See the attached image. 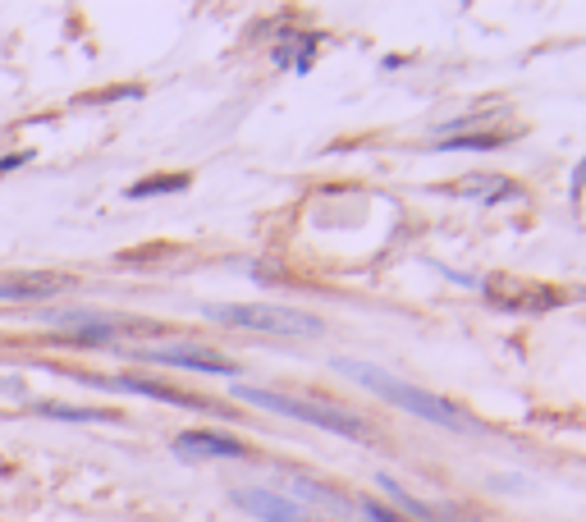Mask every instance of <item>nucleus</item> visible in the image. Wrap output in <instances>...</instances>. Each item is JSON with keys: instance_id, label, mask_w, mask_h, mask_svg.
Instances as JSON below:
<instances>
[{"instance_id": "nucleus-8", "label": "nucleus", "mask_w": 586, "mask_h": 522, "mask_svg": "<svg viewBox=\"0 0 586 522\" xmlns=\"http://www.w3.org/2000/svg\"><path fill=\"white\" fill-rule=\"evenodd\" d=\"M234 504H239L243 513H252V518H261V522H307L303 504L284 500V495H275V490H234Z\"/></svg>"}, {"instance_id": "nucleus-15", "label": "nucleus", "mask_w": 586, "mask_h": 522, "mask_svg": "<svg viewBox=\"0 0 586 522\" xmlns=\"http://www.w3.org/2000/svg\"><path fill=\"white\" fill-rule=\"evenodd\" d=\"M362 518L367 522H403V518H394V513H385L380 504H371V500H362Z\"/></svg>"}, {"instance_id": "nucleus-13", "label": "nucleus", "mask_w": 586, "mask_h": 522, "mask_svg": "<svg viewBox=\"0 0 586 522\" xmlns=\"http://www.w3.org/2000/svg\"><path fill=\"white\" fill-rule=\"evenodd\" d=\"M37 413L55 422H115V413L106 408H74V403H37Z\"/></svg>"}, {"instance_id": "nucleus-14", "label": "nucleus", "mask_w": 586, "mask_h": 522, "mask_svg": "<svg viewBox=\"0 0 586 522\" xmlns=\"http://www.w3.org/2000/svg\"><path fill=\"white\" fill-rule=\"evenodd\" d=\"M380 486L390 490V495H394V504H399V509H408V513H413V518H417V522H435V513L426 509L422 500H413V495H408V490H403V486H399V481H394V477H380Z\"/></svg>"}, {"instance_id": "nucleus-2", "label": "nucleus", "mask_w": 586, "mask_h": 522, "mask_svg": "<svg viewBox=\"0 0 586 522\" xmlns=\"http://www.w3.org/2000/svg\"><path fill=\"white\" fill-rule=\"evenodd\" d=\"M234 399L252 403V408H266V413H280V417H293V422H307L316 431H330V435H344V440H367V422L358 413H348L339 403H326V399H293V394H275V390H234Z\"/></svg>"}, {"instance_id": "nucleus-6", "label": "nucleus", "mask_w": 586, "mask_h": 522, "mask_svg": "<svg viewBox=\"0 0 586 522\" xmlns=\"http://www.w3.org/2000/svg\"><path fill=\"white\" fill-rule=\"evenodd\" d=\"M133 362H156V367H184V371H207V376H239V362L220 358L211 348H133Z\"/></svg>"}, {"instance_id": "nucleus-10", "label": "nucleus", "mask_w": 586, "mask_h": 522, "mask_svg": "<svg viewBox=\"0 0 586 522\" xmlns=\"http://www.w3.org/2000/svg\"><path fill=\"white\" fill-rule=\"evenodd\" d=\"M65 275H0V298L5 303H23V298H51L65 294Z\"/></svg>"}, {"instance_id": "nucleus-9", "label": "nucleus", "mask_w": 586, "mask_h": 522, "mask_svg": "<svg viewBox=\"0 0 586 522\" xmlns=\"http://www.w3.org/2000/svg\"><path fill=\"white\" fill-rule=\"evenodd\" d=\"M445 193L454 197H477V207H495V202H522V188L513 179H500V174H467L458 184H449Z\"/></svg>"}, {"instance_id": "nucleus-11", "label": "nucleus", "mask_w": 586, "mask_h": 522, "mask_svg": "<svg viewBox=\"0 0 586 522\" xmlns=\"http://www.w3.org/2000/svg\"><path fill=\"white\" fill-rule=\"evenodd\" d=\"M518 133H467V138H445L435 142L440 152H495V147H509Z\"/></svg>"}, {"instance_id": "nucleus-7", "label": "nucleus", "mask_w": 586, "mask_h": 522, "mask_svg": "<svg viewBox=\"0 0 586 522\" xmlns=\"http://www.w3.org/2000/svg\"><path fill=\"white\" fill-rule=\"evenodd\" d=\"M174 454L184 463H202V458H248V445L234 440V435L220 431H184L174 435Z\"/></svg>"}, {"instance_id": "nucleus-12", "label": "nucleus", "mask_w": 586, "mask_h": 522, "mask_svg": "<svg viewBox=\"0 0 586 522\" xmlns=\"http://www.w3.org/2000/svg\"><path fill=\"white\" fill-rule=\"evenodd\" d=\"M188 174H156V179H142V184H129V202H142V197H165V193H184Z\"/></svg>"}, {"instance_id": "nucleus-5", "label": "nucleus", "mask_w": 586, "mask_h": 522, "mask_svg": "<svg viewBox=\"0 0 586 522\" xmlns=\"http://www.w3.org/2000/svg\"><path fill=\"white\" fill-rule=\"evenodd\" d=\"M486 298L500 307V312H513V316H536V312H550V307L559 303L554 289L532 284V280H509V275H490Z\"/></svg>"}, {"instance_id": "nucleus-1", "label": "nucleus", "mask_w": 586, "mask_h": 522, "mask_svg": "<svg viewBox=\"0 0 586 522\" xmlns=\"http://www.w3.org/2000/svg\"><path fill=\"white\" fill-rule=\"evenodd\" d=\"M335 371H339V376H348V381H358L362 390L380 394V399L394 403V408H403V413L422 417V422H435V426H445V431H458V435H472V431H477V422H472L463 408H454V403L440 399V394L417 390V385L399 381V376H390V371L371 367V362H348V358H339Z\"/></svg>"}, {"instance_id": "nucleus-4", "label": "nucleus", "mask_w": 586, "mask_h": 522, "mask_svg": "<svg viewBox=\"0 0 586 522\" xmlns=\"http://www.w3.org/2000/svg\"><path fill=\"white\" fill-rule=\"evenodd\" d=\"M78 381L106 385V390H124V394H142V399L174 403V408H193V413L229 417V408H220L216 399H202V394H184V390H174V385H161V381H142V376H78Z\"/></svg>"}, {"instance_id": "nucleus-3", "label": "nucleus", "mask_w": 586, "mask_h": 522, "mask_svg": "<svg viewBox=\"0 0 586 522\" xmlns=\"http://www.w3.org/2000/svg\"><path fill=\"white\" fill-rule=\"evenodd\" d=\"M211 321L220 326H239V330H261V335H280V339H312L321 335V321L293 307H261V303H216L207 307Z\"/></svg>"}, {"instance_id": "nucleus-16", "label": "nucleus", "mask_w": 586, "mask_h": 522, "mask_svg": "<svg viewBox=\"0 0 586 522\" xmlns=\"http://www.w3.org/2000/svg\"><path fill=\"white\" fill-rule=\"evenodd\" d=\"M23 165H33V152H19V156H0V174H10V170H23Z\"/></svg>"}]
</instances>
